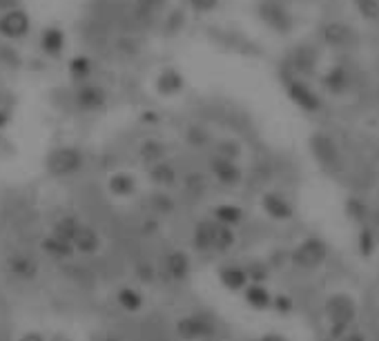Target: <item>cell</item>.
<instances>
[{"instance_id":"obj_43","label":"cell","mask_w":379,"mask_h":341,"mask_svg":"<svg viewBox=\"0 0 379 341\" xmlns=\"http://www.w3.org/2000/svg\"><path fill=\"white\" fill-rule=\"evenodd\" d=\"M377 223H379V212H377Z\"/></svg>"},{"instance_id":"obj_37","label":"cell","mask_w":379,"mask_h":341,"mask_svg":"<svg viewBox=\"0 0 379 341\" xmlns=\"http://www.w3.org/2000/svg\"><path fill=\"white\" fill-rule=\"evenodd\" d=\"M18 341H47L40 332H25Z\"/></svg>"},{"instance_id":"obj_23","label":"cell","mask_w":379,"mask_h":341,"mask_svg":"<svg viewBox=\"0 0 379 341\" xmlns=\"http://www.w3.org/2000/svg\"><path fill=\"white\" fill-rule=\"evenodd\" d=\"M237 243V235H234V228H227L215 221V235H212V252H227L232 250Z\"/></svg>"},{"instance_id":"obj_17","label":"cell","mask_w":379,"mask_h":341,"mask_svg":"<svg viewBox=\"0 0 379 341\" xmlns=\"http://www.w3.org/2000/svg\"><path fill=\"white\" fill-rule=\"evenodd\" d=\"M108 192L114 199H132L136 192H139V183L130 172H114L108 179Z\"/></svg>"},{"instance_id":"obj_39","label":"cell","mask_w":379,"mask_h":341,"mask_svg":"<svg viewBox=\"0 0 379 341\" xmlns=\"http://www.w3.org/2000/svg\"><path fill=\"white\" fill-rule=\"evenodd\" d=\"M21 0H0V11H5V9H11V7H18Z\"/></svg>"},{"instance_id":"obj_38","label":"cell","mask_w":379,"mask_h":341,"mask_svg":"<svg viewBox=\"0 0 379 341\" xmlns=\"http://www.w3.org/2000/svg\"><path fill=\"white\" fill-rule=\"evenodd\" d=\"M259 341H288L283 335H277V332H268V335H264Z\"/></svg>"},{"instance_id":"obj_36","label":"cell","mask_w":379,"mask_h":341,"mask_svg":"<svg viewBox=\"0 0 379 341\" xmlns=\"http://www.w3.org/2000/svg\"><path fill=\"white\" fill-rule=\"evenodd\" d=\"M9 123H11V114H9L7 110H3V107H0V130H5Z\"/></svg>"},{"instance_id":"obj_14","label":"cell","mask_w":379,"mask_h":341,"mask_svg":"<svg viewBox=\"0 0 379 341\" xmlns=\"http://www.w3.org/2000/svg\"><path fill=\"white\" fill-rule=\"evenodd\" d=\"M261 208L268 216H272L275 221H288V219H293V206H290V201L283 199L281 194L277 192H266L261 196Z\"/></svg>"},{"instance_id":"obj_35","label":"cell","mask_w":379,"mask_h":341,"mask_svg":"<svg viewBox=\"0 0 379 341\" xmlns=\"http://www.w3.org/2000/svg\"><path fill=\"white\" fill-rule=\"evenodd\" d=\"M339 341H368V337L359 330H355V332H346Z\"/></svg>"},{"instance_id":"obj_27","label":"cell","mask_w":379,"mask_h":341,"mask_svg":"<svg viewBox=\"0 0 379 341\" xmlns=\"http://www.w3.org/2000/svg\"><path fill=\"white\" fill-rule=\"evenodd\" d=\"M186 143L192 150H205L212 143V134L208 132V128L199 125V123H192V125L186 130Z\"/></svg>"},{"instance_id":"obj_33","label":"cell","mask_w":379,"mask_h":341,"mask_svg":"<svg viewBox=\"0 0 379 341\" xmlns=\"http://www.w3.org/2000/svg\"><path fill=\"white\" fill-rule=\"evenodd\" d=\"M272 306H275L281 315H288L293 310V299L288 297V294H277V297H272Z\"/></svg>"},{"instance_id":"obj_42","label":"cell","mask_w":379,"mask_h":341,"mask_svg":"<svg viewBox=\"0 0 379 341\" xmlns=\"http://www.w3.org/2000/svg\"><path fill=\"white\" fill-rule=\"evenodd\" d=\"M0 150H3V136H0Z\"/></svg>"},{"instance_id":"obj_7","label":"cell","mask_w":379,"mask_h":341,"mask_svg":"<svg viewBox=\"0 0 379 341\" xmlns=\"http://www.w3.org/2000/svg\"><path fill=\"white\" fill-rule=\"evenodd\" d=\"M5 270L16 281L29 284L40 274V263L29 252H11L5 259Z\"/></svg>"},{"instance_id":"obj_18","label":"cell","mask_w":379,"mask_h":341,"mask_svg":"<svg viewBox=\"0 0 379 341\" xmlns=\"http://www.w3.org/2000/svg\"><path fill=\"white\" fill-rule=\"evenodd\" d=\"M40 250L47 257L56 259V261H65V259L74 257V245L69 241H65V239L52 235V232L40 239Z\"/></svg>"},{"instance_id":"obj_21","label":"cell","mask_w":379,"mask_h":341,"mask_svg":"<svg viewBox=\"0 0 379 341\" xmlns=\"http://www.w3.org/2000/svg\"><path fill=\"white\" fill-rule=\"evenodd\" d=\"M136 154H139L141 163H145L149 167L154 163L165 161V157H168V145H165L163 141H159V138H145V141H141L139 152Z\"/></svg>"},{"instance_id":"obj_15","label":"cell","mask_w":379,"mask_h":341,"mask_svg":"<svg viewBox=\"0 0 379 341\" xmlns=\"http://www.w3.org/2000/svg\"><path fill=\"white\" fill-rule=\"evenodd\" d=\"M147 179H149L152 185H157L159 190H170L179 183V172L170 161H161V163L149 165Z\"/></svg>"},{"instance_id":"obj_44","label":"cell","mask_w":379,"mask_h":341,"mask_svg":"<svg viewBox=\"0 0 379 341\" xmlns=\"http://www.w3.org/2000/svg\"><path fill=\"white\" fill-rule=\"evenodd\" d=\"M377 341H379V332H377Z\"/></svg>"},{"instance_id":"obj_34","label":"cell","mask_w":379,"mask_h":341,"mask_svg":"<svg viewBox=\"0 0 379 341\" xmlns=\"http://www.w3.org/2000/svg\"><path fill=\"white\" fill-rule=\"evenodd\" d=\"M139 121L143 123V125H159L161 123V114L157 110H143L139 114Z\"/></svg>"},{"instance_id":"obj_13","label":"cell","mask_w":379,"mask_h":341,"mask_svg":"<svg viewBox=\"0 0 379 341\" xmlns=\"http://www.w3.org/2000/svg\"><path fill=\"white\" fill-rule=\"evenodd\" d=\"M72 245H74V252L85 255V257H94V255H98V250L103 247V239H101L96 228L83 223L81 230L76 232Z\"/></svg>"},{"instance_id":"obj_32","label":"cell","mask_w":379,"mask_h":341,"mask_svg":"<svg viewBox=\"0 0 379 341\" xmlns=\"http://www.w3.org/2000/svg\"><path fill=\"white\" fill-rule=\"evenodd\" d=\"M186 190L194 192V194H203L205 192V179L199 177V174H190L186 179Z\"/></svg>"},{"instance_id":"obj_29","label":"cell","mask_w":379,"mask_h":341,"mask_svg":"<svg viewBox=\"0 0 379 341\" xmlns=\"http://www.w3.org/2000/svg\"><path fill=\"white\" fill-rule=\"evenodd\" d=\"M217 150V157H223V159H230V161H237L239 154H241V145L234 143L232 138H225V141H219L215 145Z\"/></svg>"},{"instance_id":"obj_20","label":"cell","mask_w":379,"mask_h":341,"mask_svg":"<svg viewBox=\"0 0 379 341\" xmlns=\"http://www.w3.org/2000/svg\"><path fill=\"white\" fill-rule=\"evenodd\" d=\"M212 235H215V219H201L192 228V247L196 252H212Z\"/></svg>"},{"instance_id":"obj_3","label":"cell","mask_w":379,"mask_h":341,"mask_svg":"<svg viewBox=\"0 0 379 341\" xmlns=\"http://www.w3.org/2000/svg\"><path fill=\"white\" fill-rule=\"evenodd\" d=\"M108 103H110V91L105 89L101 83L89 81V83L74 85L72 105H74L79 112H83V114H96V112H101Z\"/></svg>"},{"instance_id":"obj_19","label":"cell","mask_w":379,"mask_h":341,"mask_svg":"<svg viewBox=\"0 0 379 341\" xmlns=\"http://www.w3.org/2000/svg\"><path fill=\"white\" fill-rule=\"evenodd\" d=\"M219 281H221L227 290H232V292L246 290V286L250 284V281H248L246 268L234 266V263H227V266H221V268H219Z\"/></svg>"},{"instance_id":"obj_11","label":"cell","mask_w":379,"mask_h":341,"mask_svg":"<svg viewBox=\"0 0 379 341\" xmlns=\"http://www.w3.org/2000/svg\"><path fill=\"white\" fill-rule=\"evenodd\" d=\"M65 47H67V36H65V32L60 27L50 25V27L40 29L38 50L47 58H60V56H63V52H65Z\"/></svg>"},{"instance_id":"obj_10","label":"cell","mask_w":379,"mask_h":341,"mask_svg":"<svg viewBox=\"0 0 379 341\" xmlns=\"http://www.w3.org/2000/svg\"><path fill=\"white\" fill-rule=\"evenodd\" d=\"M210 172L215 177L217 183H221L223 188H237V185L244 181V172H241V167L237 161L230 159H223V157H212L210 159Z\"/></svg>"},{"instance_id":"obj_9","label":"cell","mask_w":379,"mask_h":341,"mask_svg":"<svg viewBox=\"0 0 379 341\" xmlns=\"http://www.w3.org/2000/svg\"><path fill=\"white\" fill-rule=\"evenodd\" d=\"M154 89H157V94L163 96V99L179 96L181 91L186 89V76H183V72H179L172 65L161 67L157 72V76H154Z\"/></svg>"},{"instance_id":"obj_8","label":"cell","mask_w":379,"mask_h":341,"mask_svg":"<svg viewBox=\"0 0 379 341\" xmlns=\"http://www.w3.org/2000/svg\"><path fill=\"white\" fill-rule=\"evenodd\" d=\"M190 270H192V263L183 250H170L161 259V272L172 284H183L190 276Z\"/></svg>"},{"instance_id":"obj_40","label":"cell","mask_w":379,"mask_h":341,"mask_svg":"<svg viewBox=\"0 0 379 341\" xmlns=\"http://www.w3.org/2000/svg\"><path fill=\"white\" fill-rule=\"evenodd\" d=\"M101 341H120V339H118L116 335H108V337H103Z\"/></svg>"},{"instance_id":"obj_5","label":"cell","mask_w":379,"mask_h":341,"mask_svg":"<svg viewBox=\"0 0 379 341\" xmlns=\"http://www.w3.org/2000/svg\"><path fill=\"white\" fill-rule=\"evenodd\" d=\"M174 330L183 341H201V339L215 337L217 323L212 321L208 315H203V313H192V315L181 317L174 323Z\"/></svg>"},{"instance_id":"obj_28","label":"cell","mask_w":379,"mask_h":341,"mask_svg":"<svg viewBox=\"0 0 379 341\" xmlns=\"http://www.w3.org/2000/svg\"><path fill=\"white\" fill-rule=\"evenodd\" d=\"M149 208L157 214H172L176 210V201L168 194V190H159L157 194H152Z\"/></svg>"},{"instance_id":"obj_24","label":"cell","mask_w":379,"mask_h":341,"mask_svg":"<svg viewBox=\"0 0 379 341\" xmlns=\"http://www.w3.org/2000/svg\"><path fill=\"white\" fill-rule=\"evenodd\" d=\"M83 221L79 219V216H74V214H65V216H60V219L54 221L52 225V235L60 237V239H65V241H74L76 237V232L81 230Z\"/></svg>"},{"instance_id":"obj_30","label":"cell","mask_w":379,"mask_h":341,"mask_svg":"<svg viewBox=\"0 0 379 341\" xmlns=\"http://www.w3.org/2000/svg\"><path fill=\"white\" fill-rule=\"evenodd\" d=\"M219 3L221 0H188V7L196 13H201V16H208V13L219 9Z\"/></svg>"},{"instance_id":"obj_41","label":"cell","mask_w":379,"mask_h":341,"mask_svg":"<svg viewBox=\"0 0 379 341\" xmlns=\"http://www.w3.org/2000/svg\"><path fill=\"white\" fill-rule=\"evenodd\" d=\"M147 341H170V339H165V337H152V339H147Z\"/></svg>"},{"instance_id":"obj_22","label":"cell","mask_w":379,"mask_h":341,"mask_svg":"<svg viewBox=\"0 0 379 341\" xmlns=\"http://www.w3.org/2000/svg\"><path fill=\"white\" fill-rule=\"evenodd\" d=\"M244 210H241L237 203H221L215 208V212H212V219H215L217 223L221 225H227V228H237L241 225V221H244Z\"/></svg>"},{"instance_id":"obj_2","label":"cell","mask_w":379,"mask_h":341,"mask_svg":"<svg viewBox=\"0 0 379 341\" xmlns=\"http://www.w3.org/2000/svg\"><path fill=\"white\" fill-rule=\"evenodd\" d=\"M85 152L76 145H58L54 147L47 159H45V169L50 172L54 179H72L79 177L85 169Z\"/></svg>"},{"instance_id":"obj_4","label":"cell","mask_w":379,"mask_h":341,"mask_svg":"<svg viewBox=\"0 0 379 341\" xmlns=\"http://www.w3.org/2000/svg\"><path fill=\"white\" fill-rule=\"evenodd\" d=\"M29 34H32V18L21 5L0 11V38L16 43L25 40Z\"/></svg>"},{"instance_id":"obj_25","label":"cell","mask_w":379,"mask_h":341,"mask_svg":"<svg viewBox=\"0 0 379 341\" xmlns=\"http://www.w3.org/2000/svg\"><path fill=\"white\" fill-rule=\"evenodd\" d=\"M116 301L125 313H139L143 308V294L132 286H123L116 292Z\"/></svg>"},{"instance_id":"obj_16","label":"cell","mask_w":379,"mask_h":341,"mask_svg":"<svg viewBox=\"0 0 379 341\" xmlns=\"http://www.w3.org/2000/svg\"><path fill=\"white\" fill-rule=\"evenodd\" d=\"M168 5H170V0H134L132 13L139 23L149 25L154 18H159L161 13H165Z\"/></svg>"},{"instance_id":"obj_26","label":"cell","mask_w":379,"mask_h":341,"mask_svg":"<svg viewBox=\"0 0 379 341\" xmlns=\"http://www.w3.org/2000/svg\"><path fill=\"white\" fill-rule=\"evenodd\" d=\"M246 301L254 310H266L272 306V294L261 284H252V286H246Z\"/></svg>"},{"instance_id":"obj_6","label":"cell","mask_w":379,"mask_h":341,"mask_svg":"<svg viewBox=\"0 0 379 341\" xmlns=\"http://www.w3.org/2000/svg\"><path fill=\"white\" fill-rule=\"evenodd\" d=\"M328 257V247L322 239H317V237H308V239H303L297 247H295V252H293V263L303 270H315V268H319L322 263L326 261Z\"/></svg>"},{"instance_id":"obj_1","label":"cell","mask_w":379,"mask_h":341,"mask_svg":"<svg viewBox=\"0 0 379 341\" xmlns=\"http://www.w3.org/2000/svg\"><path fill=\"white\" fill-rule=\"evenodd\" d=\"M324 313L330 323V337L341 339L357 317V301L348 292H335L326 299Z\"/></svg>"},{"instance_id":"obj_12","label":"cell","mask_w":379,"mask_h":341,"mask_svg":"<svg viewBox=\"0 0 379 341\" xmlns=\"http://www.w3.org/2000/svg\"><path fill=\"white\" fill-rule=\"evenodd\" d=\"M94 74H96V60L87 54H79L69 58L67 63V76L72 85H81V83H89L94 81Z\"/></svg>"},{"instance_id":"obj_31","label":"cell","mask_w":379,"mask_h":341,"mask_svg":"<svg viewBox=\"0 0 379 341\" xmlns=\"http://www.w3.org/2000/svg\"><path fill=\"white\" fill-rule=\"evenodd\" d=\"M246 272H248V281H252V284H264L268 279V268L264 263H250Z\"/></svg>"}]
</instances>
